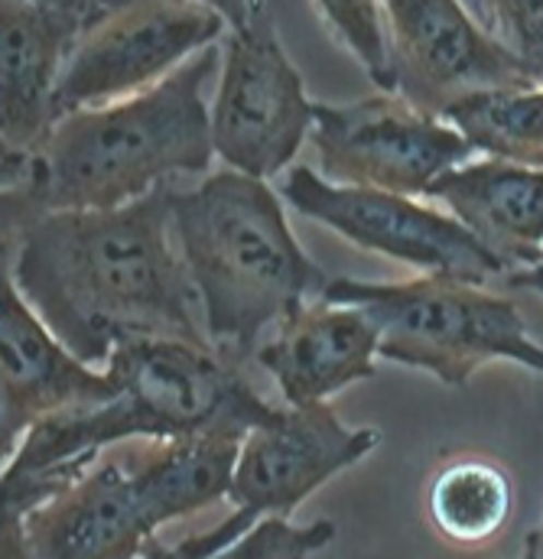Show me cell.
I'll list each match as a JSON object with an SVG mask.
<instances>
[{
	"instance_id": "ffe728a7",
	"label": "cell",
	"mask_w": 543,
	"mask_h": 559,
	"mask_svg": "<svg viewBox=\"0 0 543 559\" xmlns=\"http://www.w3.org/2000/svg\"><path fill=\"white\" fill-rule=\"evenodd\" d=\"M326 29L358 66L371 75L381 92H398V72L388 36V13L381 0H312Z\"/></svg>"
},
{
	"instance_id": "8fae6325",
	"label": "cell",
	"mask_w": 543,
	"mask_h": 559,
	"mask_svg": "<svg viewBox=\"0 0 543 559\" xmlns=\"http://www.w3.org/2000/svg\"><path fill=\"white\" fill-rule=\"evenodd\" d=\"M388 13L398 92L429 115L488 88L538 85L462 0H381Z\"/></svg>"
},
{
	"instance_id": "2e32d148",
	"label": "cell",
	"mask_w": 543,
	"mask_h": 559,
	"mask_svg": "<svg viewBox=\"0 0 543 559\" xmlns=\"http://www.w3.org/2000/svg\"><path fill=\"white\" fill-rule=\"evenodd\" d=\"M420 199L462 222L508 274L543 261V169L495 156L465 159L436 176Z\"/></svg>"
},
{
	"instance_id": "7402d4cb",
	"label": "cell",
	"mask_w": 543,
	"mask_h": 559,
	"mask_svg": "<svg viewBox=\"0 0 543 559\" xmlns=\"http://www.w3.org/2000/svg\"><path fill=\"white\" fill-rule=\"evenodd\" d=\"M335 537L332 521L290 524L286 514H264L225 557L228 559H303L322 554Z\"/></svg>"
},
{
	"instance_id": "3957f363",
	"label": "cell",
	"mask_w": 543,
	"mask_h": 559,
	"mask_svg": "<svg viewBox=\"0 0 543 559\" xmlns=\"http://www.w3.org/2000/svg\"><path fill=\"white\" fill-rule=\"evenodd\" d=\"M215 69L219 46H205L160 85L69 111L29 150L3 153V228L39 212L118 209L173 176L205 173L215 143L202 88Z\"/></svg>"
},
{
	"instance_id": "d6986e66",
	"label": "cell",
	"mask_w": 543,
	"mask_h": 559,
	"mask_svg": "<svg viewBox=\"0 0 543 559\" xmlns=\"http://www.w3.org/2000/svg\"><path fill=\"white\" fill-rule=\"evenodd\" d=\"M439 118L475 153L543 169V85L475 92L452 102Z\"/></svg>"
},
{
	"instance_id": "603a6c76",
	"label": "cell",
	"mask_w": 543,
	"mask_h": 559,
	"mask_svg": "<svg viewBox=\"0 0 543 559\" xmlns=\"http://www.w3.org/2000/svg\"><path fill=\"white\" fill-rule=\"evenodd\" d=\"M202 3H209L212 10H219L228 20V26L238 29V26L248 23V13H251V3L255 0H202Z\"/></svg>"
},
{
	"instance_id": "d4e9b609",
	"label": "cell",
	"mask_w": 543,
	"mask_h": 559,
	"mask_svg": "<svg viewBox=\"0 0 543 559\" xmlns=\"http://www.w3.org/2000/svg\"><path fill=\"white\" fill-rule=\"evenodd\" d=\"M115 3H121V0H72V7L82 13V20H85V23H88V20H95L98 13L111 10Z\"/></svg>"
},
{
	"instance_id": "5bb4252c",
	"label": "cell",
	"mask_w": 543,
	"mask_h": 559,
	"mask_svg": "<svg viewBox=\"0 0 543 559\" xmlns=\"http://www.w3.org/2000/svg\"><path fill=\"white\" fill-rule=\"evenodd\" d=\"M3 153H23L56 121V88L85 26L72 0H0Z\"/></svg>"
},
{
	"instance_id": "9a60e30c",
	"label": "cell",
	"mask_w": 543,
	"mask_h": 559,
	"mask_svg": "<svg viewBox=\"0 0 543 559\" xmlns=\"http://www.w3.org/2000/svg\"><path fill=\"white\" fill-rule=\"evenodd\" d=\"M378 325L362 306L319 302L303 306L276 325L258 348L261 368L273 374L286 404H326L355 381L375 378Z\"/></svg>"
},
{
	"instance_id": "4fadbf2b",
	"label": "cell",
	"mask_w": 543,
	"mask_h": 559,
	"mask_svg": "<svg viewBox=\"0 0 543 559\" xmlns=\"http://www.w3.org/2000/svg\"><path fill=\"white\" fill-rule=\"evenodd\" d=\"M153 527L121 462L85 468L75 481L36 504L7 557L128 559L150 557Z\"/></svg>"
},
{
	"instance_id": "6da1fadb",
	"label": "cell",
	"mask_w": 543,
	"mask_h": 559,
	"mask_svg": "<svg viewBox=\"0 0 543 559\" xmlns=\"http://www.w3.org/2000/svg\"><path fill=\"white\" fill-rule=\"evenodd\" d=\"M163 182L118 209L39 212L3 228V274L52 335L92 368L137 338L212 348Z\"/></svg>"
},
{
	"instance_id": "ac0fdd59",
	"label": "cell",
	"mask_w": 543,
	"mask_h": 559,
	"mask_svg": "<svg viewBox=\"0 0 543 559\" xmlns=\"http://www.w3.org/2000/svg\"><path fill=\"white\" fill-rule=\"evenodd\" d=\"M426 508L442 540L479 547L498 537L511 521L515 485L498 462L465 455L433 475L426 488Z\"/></svg>"
},
{
	"instance_id": "52a82bcc",
	"label": "cell",
	"mask_w": 543,
	"mask_h": 559,
	"mask_svg": "<svg viewBox=\"0 0 543 559\" xmlns=\"http://www.w3.org/2000/svg\"><path fill=\"white\" fill-rule=\"evenodd\" d=\"M232 29L202 0H121L88 20L56 88V118L140 95Z\"/></svg>"
},
{
	"instance_id": "30bf717a",
	"label": "cell",
	"mask_w": 543,
	"mask_h": 559,
	"mask_svg": "<svg viewBox=\"0 0 543 559\" xmlns=\"http://www.w3.org/2000/svg\"><path fill=\"white\" fill-rule=\"evenodd\" d=\"M309 140L329 182L413 199L475 153L449 121L423 111L401 92H381L352 105H316Z\"/></svg>"
},
{
	"instance_id": "9c48e42d",
	"label": "cell",
	"mask_w": 543,
	"mask_h": 559,
	"mask_svg": "<svg viewBox=\"0 0 543 559\" xmlns=\"http://www.w3.org/2000/svg\"><path fill=\"white\" fill-rule=\"evenodd\" d=\"M280 195L303 215L345 241L378 251L385 258L404 261L420 274L469 280L488 286L492 280L508 277L501 258H495L462 222L433 205H420L413 195L339 186L309 166H293Z\"/></svg>"
},
{
	"instance_id": "ba28073f",
	"label": "cell",
	"mask_w": 543,
	"mask_h": 559,
	"mask_svg": "<svg viewBox=\"0 0 543 559\" xmlns=\"http://www.w3.org/2000/svg\"><path fill=\"white\" fill-rule=\"evenodd\" d=\"M209 118L215 156L258 179L280 176L312 134L316 105L283 52L268 0H255L248 23L232 29Z\"/></svg>"
},
{
	"instance_id": "8992f818",
	"label": "cell",
	"mask_w": 543,
	"mask_h": 559,
	"mask_svg": "<svg viewBox=\"0 0 543 559\" xmlns=\"http://www.w3.org/2000/svg\"><path fill=\"white\" fill-rule=\"evenodd\" d=\"M381 442L378 429H349L329 404H286L245 436L228 501L235 514L219 531L189 537L156 559L225 557L264 514H293L316 488L362 462Z\"/></svg>"
},
{
	"instance_id": "484cf974",
	"label": "cell",
	"mask_w": 543,
	"mask_h": 559,
	"mask_svg": "<svg viewBox=\"0 0 543 559\" xmlns=\"http://www.w3.org/2000/svg\"><path fill=\"white\" fill-rule=\"evenodd\" d=\"M524 557L543 559V524L538 527V531H531V534H528V540H524Z\"/></svg>"
},
{
	"instance_id": "5b68a950",
	"label": "cell",
	"mask_w": 543,
	"mask_h": 559,
	"mask_svg": "<svg viewBox=\"0 0 543 559\" xmlns=\"http://www.w3.org/2000/svg\"><path fill=\"white\" fill-rule=\"evenodd\" d=\"M322 299L362 306L378 325V355L429 371L449 388L488 361L508 358L543 374V345L531 338L515 302L469 280L420 274L398 283L329 280Z\"/></svg>"
},
{
	"instance_id": "7a4b0ae2",
	"label": "cell",
	"mask_w": 543,
	"mask_h": 559,
	"mask_svg": "<svg viewBox=\"0 0 543 559\" xmlns=\"http://www.w3.org/2000/svg\"><path fill=\"white\" fill-rule=\"evenodd\" d=\"M105 371L115 381L111 401L43 417L3 459V557L16 544L23 518L92 468L102 449L199 429L251 432L276 414L251 391L238 365L179 338L128 342Z\"/></svg>"
},
{
	"instance_id": "7c38bea8",
	"label": "cell",
	"mask_w": 543,
	"mask_h": 559,
	"mask_svg": "<svg viewBox=\"0 0 543 559\" xmlns=\"http://www.w3.org/2000/svg\"><path fill=\"white\" fill-rule=\"evenodd\" d=\"M0 312V455L10 459L33 423L59 411L111 401L115 381L105 368H92L66 348L7 274Z\"/></svg>"
},
{
	"instance_id": "44dd1931",
	"label": "cell",
	"mask_w": 543,
	"mask_h": 559,
	"mask_svg": "<svg viewBox=\"0 0 543 559\" xmlns=\"http://www.w3.org/2000/svg\"><path fill=\"white\" fill-rule=\"evenodd\" d=\"M475 23L543 85V0H462Z\"/></svg>"
},
{
	"instance_id": "e0dca14e",
	"label": "cell",
	"mask_w": 543,
	"mask_h": 559,
	"mask_svg": "<svg viewBox=\"0 0 543 559\" xmlns=\"http://www.w3.org/2000/svg\"><path fill=\"white\" fill-rule=\"evenodd\" d=\"M245 436L238 429H199L150 439L128 465L150 527L228 498Z\"/></svg>"
},
{
	"instance_id": "277c9868",
	"label": "cell",
	"mask_w": 543,
	"mask_h": 559,
	"mask_svg": "<svg viewBox=\"0 0 543 559\" xmlns=\"http://www.w3.org/2000/svg\"><path fill=\"white\" fill-rule=\"evenodd\" d=\"M169 218L209 342L232 365L329 283L293 238L268 179L219 169L189 192L173 189Z\"/></svg>"
},
{
	"instance_id": "cb8c5ba5",
	"label": "cell",
	"mask_w": 543,
	"mask_h": 559,
	"mask_svg": "<svg viewBox=\"0 0 543 559\" xmlns=\"http://www.w3.org/2000/svg\"><path fill=\"white\" fill-rule=\"evenodd\" d=\"M505 283L515 286V289H531V293H541L543 296V261L541 264H534V267H524V271L508 274Z\"/></svg>"
}]
</instances>
